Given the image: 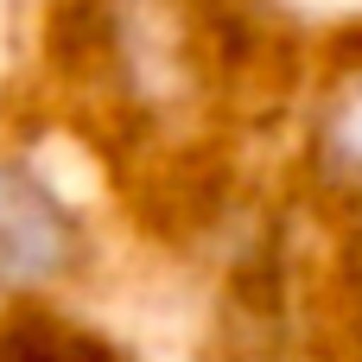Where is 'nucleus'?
<instances>
[{
	"instance_id": "f257e3e1",
	"label": "nucleus",
	"mask_w": 362,
	"mask_h": 362,
	"mask_svg": "<svg viewBox=\"0 0 362 362\" xmlns=\"http://www.w3.org/2000/svg\"><path fill=\"white\" fill-rule=\"evenodd\" d=\"M76 255L70 210L25 172L0 165V286H32L64 274Z\"/></svg>"
}]
</instances>
